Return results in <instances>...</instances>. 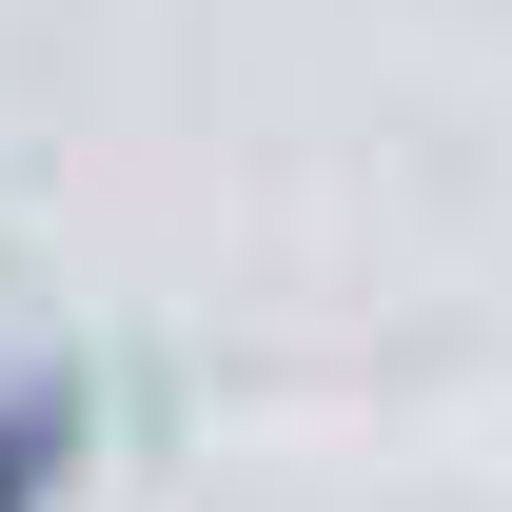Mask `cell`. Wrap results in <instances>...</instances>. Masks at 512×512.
Masks as SVG:
<instances>
[{
	"mask_svg": "<svg viewBox=\"0 0 512 512\" xmlns=\"http://www.w3.org/2000/svg\"><path fill=\"white\" fill-rule=\"evenodd\" d=\"M60 453H79L60 394H0V512H40V473H60Z\"/></svg>",
	"mask_w": 512,
	"mask_h": 512,
	"instance_id": "obj_1",
	"label": "cell"
}]
</instances>
